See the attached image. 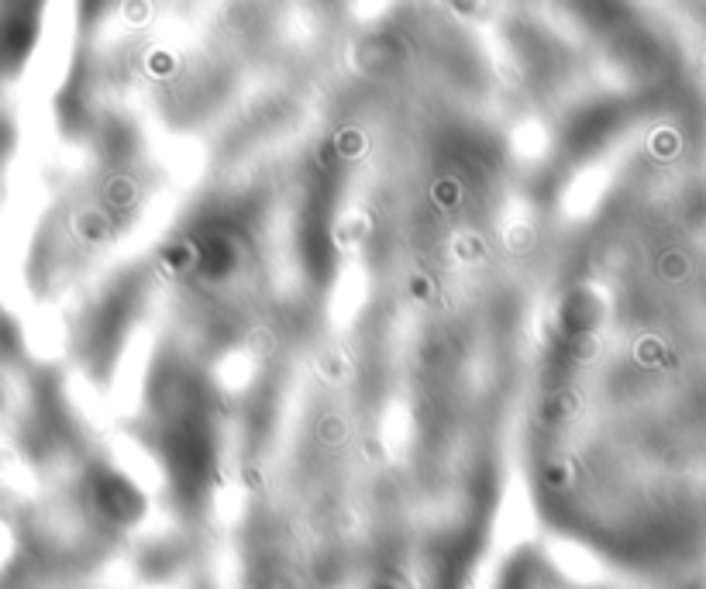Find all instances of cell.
<instances>
[{
	"label": "cell",
	"instance_id": "1",
	"mask_svg": "<svg viewBox=\"0 0 706 589\" xmlns=\"http://www.w3.org/2000/svg\"><path fill=\"white\" fill-rule=\"evenodd\" d=\"M145 283L149 276L142 269H128L111 283V290L104 293V300L97 304V310L90 314V328H87V355H90V369L97 372H111V362L118 359L121 341L128 324L135 321V310L145 297Z\"/></svg>",
	"mask_w": 706,
	"mask_h": 589
}]
</instances>
